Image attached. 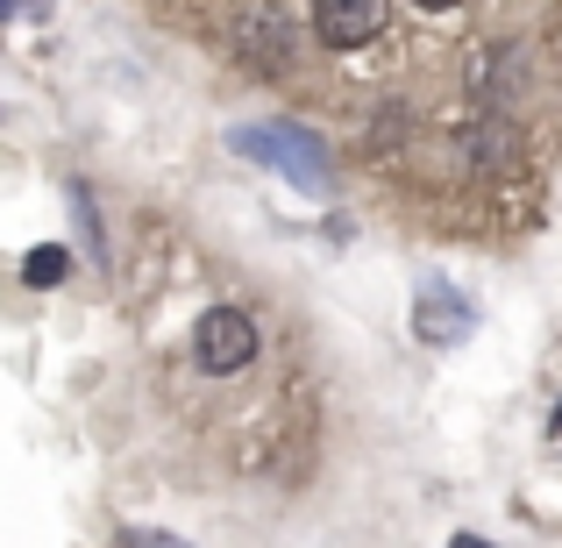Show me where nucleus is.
<instances>
[{
	"label": "nucleus",
	"instance_id": "423d86ee",
	"mask_svg": "<svg viewBox=\"0 0 562 548\" xmlns=\"http://www.w3.org/2000/svg\"><path fill=\"white\" fill-rule=\"evenodd\" d=\"M122 548H192L179 535H150V527H136V535H122Z\"/></svg>",
	"mask_w": 562,
	"mask_h": 548
},
{
	"label": "nucleus",
	"instance_id": "7ed1b4c3",
	"mask_svg": "<svg viewBox=\"0 0 562 548\" xmlns=\"http://www.w3.org/2000/svg\"><path fill=\"white\" fill-rule=\"evenodd\" d=\"M314 29H321L328 51H363V43H378L384 29H392V8H384V0H321Z\"/></svg>",
	"mask_w": 562,
	"mask_h": 548
},
{
	"label": "nucleus",
	"instance_id": "39448f33",
	"mask_svg": "<svg viewBox=\"0 0 562 548\" xmlns=\"http://www.w3.org/2000/svg\"><path fill=\"white\" fill-rule=\"evenodd\" d=\"M65 271H71V249H65V243H43V249H29V257H22V278H29L36 292L65 286Z\"/></svg>",
	"mask_w": 562,
	"mask_h": 548
},
{
	"label": "nucleus",
	"instance_id": "0eeeda50",
	"mask_svg": "<svg viewBox=\"0 0 562 548\" xmlns=\"http://www.w3.org/2000/svg\"><path fill=\"white\" fill-rule=\"evenodd\" d=\"M449 548H492V541H477V535H456Z\"/></svg>",
	"mask_w": 562,
	"mask_h": 548
},
{
	"label": "nucleus",
	"instance_id": "6e6552de",
	"mask_svg": "<svg viewBox=\"0 0 562 548\" xmlns=\"http://www.w3.org/2000/svg\"><path fill=\"white\" fill-rule=\"evenodd\" d=\"M555 427H562V406H555Z\"/></svg>",
	"mask_w": 562,
	"mask_h": 548
},
{
	"label": "nucleus",
	"instance_id": "20e7f679",
	"mask_svg": "<svg viewBox=\"0 0 562 548\" xmlns=\"http://www.w3.org/2000/svg\"><path fill=\"white\" fill-rule=\"evenodd\" d=\"M477 321V306L463 292H441V286H420V335L427 343H463V328Z\"/></svg>",
	"mask_w": 562,
	"mask_h": 548
},
{
	"label": "nucleus",
	"instance_id": "f03ea898",
	"mask_svg": "<svg viewBox=\"0 0 562 548\" xmlns=\"http://www.w3.org/2000/svg\"><path fill=\"white\" fill-rule=\"evenodd\" d=\"M235 143H243V150L278 157V171H285L300 192H321V186H328V171H321V165H328V150H321L306 128H292V122H278V128H243Z\"/></svg>",
	"mask_w": 562,
	"mask_h": 548
},
{
	"label": "nucleus",
	"instance_id": "f257e3e1",
	"mask_svg": "<svg viewBox=\"0 0 562 548\" xmlns=\"http://www.w3.org/2000/svg\"><path fill=\"white\" fill-rule=\"evenodd\" d=\"M192 364L206 370V378H235V370L257 364V321L243 314V306H214V314H200V328H192Z\"/></svg>",
	"mask_w": 562,
	"mask_h": 548
}]
</instances>
